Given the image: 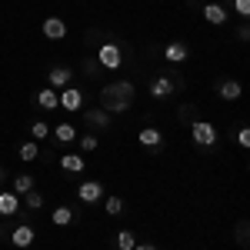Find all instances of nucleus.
<instances>
[{
  "mask_svg": "<svg viewBox=\"0 0 250 250\" xmlns=\"http://www.w3.org/2000/svg\"><path fill=\"white\" fill-rule=\"evenodd\" d=\"M130 100H134V83H114V87H107V90L100 94L104 110H110V114L127 110V107H130Z\"/></svg>",
  "mask_w": 250,
  "mask_h": 250,
  "instance_id": "1",
  "label": "nucleus"
},
{
  "mask_svg": "<svg viewBox=\"0 0 250 250\" xmlns=\"http://www.w3.org/2000/svg\"><path fill=\"white\" fill-rule=\"evenodd\" d=\"M190 137H193L197 147H213V144H217V127H213L210 120H193Z\"/></svg>",
  "mask_w": 250,
  "mask_h": 250,
  "instance_id": "2",
  "label": "nucleus"
},
{
  "mask_svg": "<svg viewBox=\"0 0 250 250\" xmlns=\"http://www.w3.org/2000/svg\"><path fill=\"white\" fill-rule=\"evenodd\" d=\"M97 63L107 67V70H117V67L124 63V50H120L117 43H104V47L97 50Z\"/></svg>",
  "mask_w": 250,
  "mask_h": 250,
  "instance_id": "3",
  "label": "nucleus"
},
{
  "mask_svg": "<svg viewBox=\"0 0 250 250\" xmlns=\"http://www.w3.org/2000/svg\"><path fill=\"white\" fill-rule=\"evenodd\" d=\"M77 197L83 204H97V200L104 197V184H100V180H83L77 187Z\"/></svg>",
  "mask_w": 250,
  "mask_h": 250,
  "instance_id": "4",
  "label": "nucleus"
},
{
  "mask_svg": "<svg viewBox=\"0 0 250 250\" xmlns=\"http://www.w3.org/2000/svg\"><path fill=\"white\" fill-rule=\"evenodd\" d=\"M34 237H37V233H34L30 224H17V227L10 230V244H14V247H30V244H34Z\"/></svg>",
  "mask_w": 250,
  "mask_h": 250,
  "instance_id": "5",
  "label": "nucleus"
},
{
  "mask_svg": "<svg viewBox=\"0 0 250 250\" xmlns=\"http://www.w3.org/2000/svg\"><path fill=\"white\" fill-rule=\"evenodd\" d=\"M57 97H60V107L63 110H80L83 107V94H80L77 87H63Z\"/></svg>",
  "mask_w": 250,
  "mask_h": 250,
  "instance_id": "6",
  "label": "nucleus"
},
{
  "mask_svg": "<svg viewBox=\"0 0 250 250\" xmlns=\"http://www.w3.org/2000/svg\"><path fill=\"white\" fill-rule=\"evenodd\" d=\"M43 37L47 40H63L67 37V23L60 17H47L43 20Z\"/></svg>",
  "mask_w": 250,
  "mask_h": 250,
  "instance_id": "7",
  "label": "nucleus"
},
{
  "mask_svg": "<svg viewBox=\"0 0 250 250\" xmlns=\"http://www.w3.org/2000/svg\"><path fill=\"white\" fill-rule=\"evenodd\" d=\"M20 207H23V204H20V197L14 190H3V193H0V217H14Z\"/></svg>",
  "mask_w": 250,
  "mask_h": 250,
  "instance_id": "8",
  "label": "nucleus"
},
{
  "mask_svg": "<svg viewBox=\"0 0 250 250\" xmlns=\"http://www.w3.org/2000/svg\"><path fill=\"white\" fill-rule=\"evenodd\" d=\"M60 167L67 173H83V167H87V160L80 154H60Z\"/></svg>",
  "mask_w": 250,
  "mask_h": 250,
  "instance_id": "9",
  "label": "nucleus"
},
{
  "mask_svg": "<svg viewBox=\"0 0 250 250\" xmlns=\"http://www.w3.org/2000/svg\"><path fill=\"white\" fill-rule=\"evenodd\" d=\"M204 20L213 23V27H220V23L227 20V10H224L220 3H204Z\"/></svg>",
  "mask_w": 250,
  "mask_h": 250,
  "instance_id": "10",
  "label": "nucleus"
},
{
  "mask_svg": "<svg viewBox=\"0 0 250 250\" xmlns=\"http://www.w3.org/2000/svg\"><path fill=\"white\" fill-rule=\"evenodd\" d=\"M37 104L43 107V110H57V107H60V97H57V90H54V87H43V90L37 94Z\"/></svg>",
  "mask_w": 250,
  "mask_h": 250,
  "instance_id": "11",
  "label": "nucleus"
},
{
  "mask_svg": "<svg viewBox=\"0 0 250 250\" xmlns=\"http://www.w3.org/2000/svg\"><path fill=\"white\" fill-rule=\"evenodd\" d=\"M137 140H140L144 147H160V144H164V134H160L157 127H144V130L137 134Z\"/></svg>",
  "mask_w": 250,
  "mask_h": 250,
  "instance_id": "12",
  "label": "nucleus"
},
{
  "mask_svg": "<svg viewBox=\"0 0 250 250\" xmlns=\"http://www.w3.org/2000/svg\"><path fill=\"white\" fill-rule=\"evenodd\" d=\"M47 77H50V83H54V87H60V90H63V87H70V80H74V74H70L67 67H54V70H50Z\"/></svg>",
  "mask_w": 250,
  "mask_h": 250,
  "instance_id": "13",
  "label": "nucleus"
},
{
  "mask_svg": "<svg viewBox=\"0 0 250 250\" xmlns=\"http://www.w3.org/2000/svg\"><path fill=\"white\" fill-rule=\"evenodd\" d=\"M54 137H57L60 144H74V140H77V127H74V124H57V127H54Z\"/></svg>",
  "mask_w": 250,
  "mask_h": 250,
  "instance_id": "14",
  "label": "nucleus"
},
{
  "mask_svg": "<svg viewBox=\"0 0 250 250\" xmlns=\"http://www.w3.org/2000/svg\"><path fill=\"white\" fill-rule=\"evenodd\" d=\"M164 57L170 60V63H180V60H187V47L184 43H167L164 47Z\"/></svg>",
  "mask_w": 250,
  "mask_h": 250,
  "instance_id": "15",
  "label": "nucleus"
},
{
  "mask_svg": "<svg viewBox=\"0 0 250 250\" xmlns=\"http://www.w3.org/2000/svg\"><path fill=\"white\" fill-rule=\"evenodd\" d=\"M17 157H20V160H27V164H30V160H37V157H40L37 140H30V144H20V147H17Z\"/></svg>",
  "mask_w": 250,
  "mask_h": 250,
  "instance_id": "16",
  "label": "nucleus"
},
{
  "mask_svg": "<svg viewBox=\"0 0 250 250\" xmlns=\"http://www.w3.org/2000/svg\"><path fill=\"white\" fill-rule=\"evenodd\" d=\"M150 94H154V97H170L173 94V83L167 77H157L154 83H150Z\"/></svg>",
  "mask_w": 250,
  "mask_h": 250,
  "instance_id": "17",
  "label": "nucleus"
},
{
  "mask_svg": "<svg viewBox=\"0 0 250 250\" xmlns=\"http://www.w3.org/2000/svg\"><path fill=\"white\" fill-rule=\"evenodd\" d=\"M217 90H220V97H224V100H237V97H240V83H237V80H224Z\"/></svg>",
  "mask_w": 250,
  "mask_h": 250,
  "instance_id": "18",
  "label": "nucleus"
},
{
  "mask_svg": "<svg viewBox=\"0 0 250 250\" xmlns=\"http://www.w3.org/2000/svg\"><path fill=\"white\" fill-rule=\"evenodd\" d=\"M27 190H34V177H30V173H20L17 180H14V193H27Z\"/></svg>",
  "mask_w": 250,
  "mask_h": 250,
  "instance_id": "19",
  "label": "nucleus"
},
{
  "mask_svg": "<svg viewBox=\"0 0 250 250\" xmlns=\"http://www.w3.org/2000/svg\"><path fill=\"white\" fill-rule=\"evenodd\" d=\"M23 207H27V210H40V207H43V197H40L37 190H27L23 193Z\"/></svg>",
  "mask_w": 250,
  "mask_h": 250,
  "instance_id": "20",
  "label": "nucleus"
},
{
  "mask_svg": "<svg viewBox=\"0 0 250 250\" xmlns=\"http://www.w3.org/2000/svg\"><path fill=\"white\" fill-rule=\"evenodd\" d=\"M134 244H137V237L130 230H117V247L120 250H134Z\"/></svg>",
  "mask_w": 250,
  "mask_h": 250,
  "instance_id": "21",
  "label": "nucleus"
},
{
  "mask_svg": "<svg viewBox=\"0 0 250 250\" xmlns=\"http://www.w3.org/2000/svg\"><path fill=\"white\" fill-rule=\"evenodd\" d=\"M104 210L110 213V217H120V213H124V200H120V197H107V200H104Z\"/></svg>",
  "mask_w": 250,
  "mask_h": 250,
  "instance_id": "22",
  "label": "nucleus"
},
{
  "mask_svg": "<svg viewBox=\"0 0 250 250\" xmlns=\"http://www.w3.org/2000/svg\"><path fill=\"white\" fill-rule=\"evenodd\" d=\"M70 220H74V210H70V207H57V210H54V224H57V227H67Z\"/></svg>",
  "mask_w": 250,
  "mask_h": 250,
  "instance_id": "23",
  "label": "nucleus"
},
{
  "mask_svg": "<svg viewBox=\"0 0 250 250\" xmlns=\"http://www.w3.org/2000/svg\"><path fill=\"white\" fill-rule=\"evenodd\" d=\"M87 120H90V124H97V127H110L107 110H87Z\"/></svg>",
  "mask_w": 250,
  "mask_h": 250,
  "instance_id": "24",
  "label": "nucleus"
},
{
  "mask_svg": "<svg viewBox=\"0 0 250 250\" xmlns=\"http://www.w3.org/2000/svg\"><path fill=\"white\" fill-rule=\"evenodd\" d=\"M30 134H34V140H47V134H50V127H47V124H43V120H37V124H30Z\"/></svg>",
  "mask_w": 250,
  "mask_h": 250,
  "instance_id": "25",
  "label": "nucleus"
},
{
  "mask_svg": "<svg viewBox=\"0 0 250 250\" xmlns=\"http://www.w3.org/2000/svg\"><path fill=\"white\" fill-rule=\"evenodd\" d=\"M80 150H87V154H90V150H97V137H94V134L80 137Z\"/></svg>",
  "mask_w": 250,
  "mask_h": 250,
  "instance_id": "26",
  "label": "nucleus"
},
{
  "mask_svg": "<svg viewBox=\"0 0 250 250\" xmlns=\"http://www.w3.org/2000/svg\"><path fill=\"white\" fill-rule=\"evenodd\" d=\"M233 7H237L240 17H247V14H250V0H233Z\"/></svg>",
  "mask_w": 250,
  "mask_h": 250,
  "instance_id": "27",
  "label": "nucleus"
},
{
  "mask_svg": "<svg viewBox=\"0 0 250 250\" xmlns=\"http://www.w3.org/2000/svg\"><path fill=\"white\" fill-rule=\"evenodd\" d=\"M237 140H240V147H250V130H247V127H240V134H237Z\"/></svg>",
  "mask_w": 250,
  "mask_h": 250,
  "instance_id": "28",
  "label": "nucleus"
},
{
  "mask_svg": "<svg viewBox=\"0 0 250 250\" xmlns=\"http://www.w3.org/2000/svg\"><path fill=\"white\" fill-rule=\"evenodd\" d=\"M134 250H154L150 244H134Z\"/></svg>",
  "mask_w": 250,
  "mask_h": 250,
  "instance_id": "29",
  "label": "nucleus"
},
{
  "mask_svg": "<svg viewBox=\"0 0 250 250\" xmlns=\"http://www.w3.org/2000/svg\"><path fill=\"white\" fill-rule=\"evenodd\" d=\"M0 180H3V167H0Z\"/></svg>",
  "mask_w": 250,
  "mask_h": 250,
  "instance_id": "30",
  "label": "nucleus"
}]
</instances>
